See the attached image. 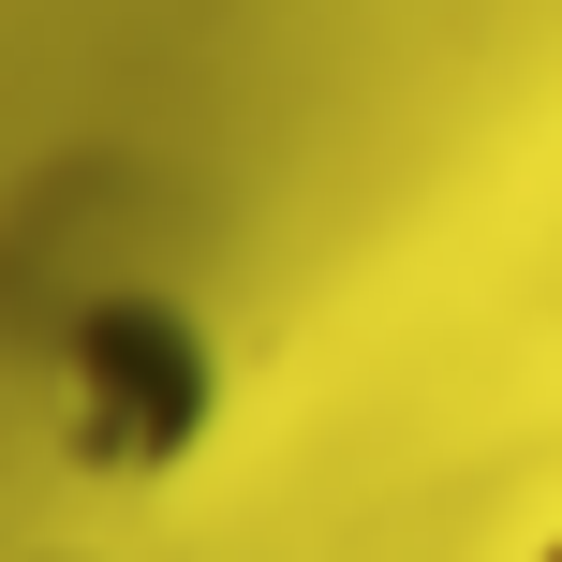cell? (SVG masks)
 <instances>
[{
  "label": "cell",
  "mask_w": 562,
  "mask_h": 562,
  "mask_svg": "<svg viewBox=\"0 0 562 562\" xmlns=\"http://www.w3.org/2000/svg\"><path fill=\"white\" fill-rule=\"evenodd\" d=\"M30 562H89V548H30Z\"/></svg>",
  "instance_id": "cell-3"
},
{
  "label": "cell",
  "mask_w": 562,
  "mask_h": 562,
  "mask_svg": "<svg viewBox=\"0 0 562 562\" xmlns=\"http://www.w3.org/2000/svg\"><path fill=\"white\" fill-rule=\"evenodd\" d=\"M223 429V340L164 281H104L45 326V459L89 488H164Z\"/></svg>",
  "instance_id": "cell-1"
},
{
  "label": "cell",
  "mask_w": 562,
  "mask_h": 562,
  "mask_svg": "<svg viewBox=\"0 0 562 562\" xmlns=\"http://www.w3.org/2000/svg\"><path fill=\"white\" fill-rule=\"evenodd\" d=\"M533 562H562V518H548V533H533Z\"/></svg>",
  "instance_id": "cell-2"
}]
</instances>
